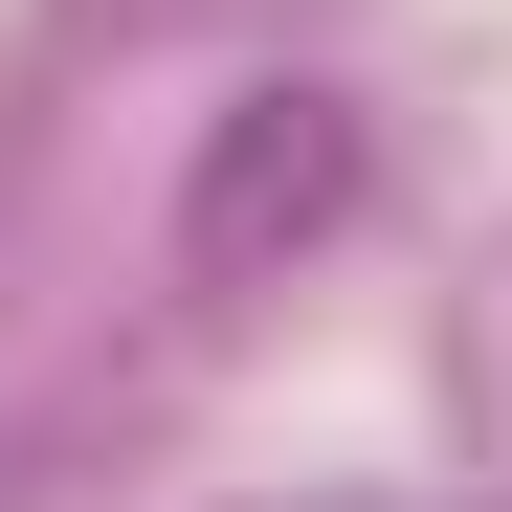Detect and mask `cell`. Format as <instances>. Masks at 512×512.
Here are the masks:
<instances>
[{"label": "cell", "instance_id": "cell-1", "mask_svg": "<svg viewBox=\"0 0 512 512\" xmlns=\"http://www.w3.org/2000/svg\"><path fill=\"white\" fill-rule=\"evenodd\" d=\"M334 223H357V112H334V90H245L201 134V179H179V268L201 290H268L290 245H334Z\"/></svg>", "mask_w": 512, "mask_h": 512}]
</instances>
